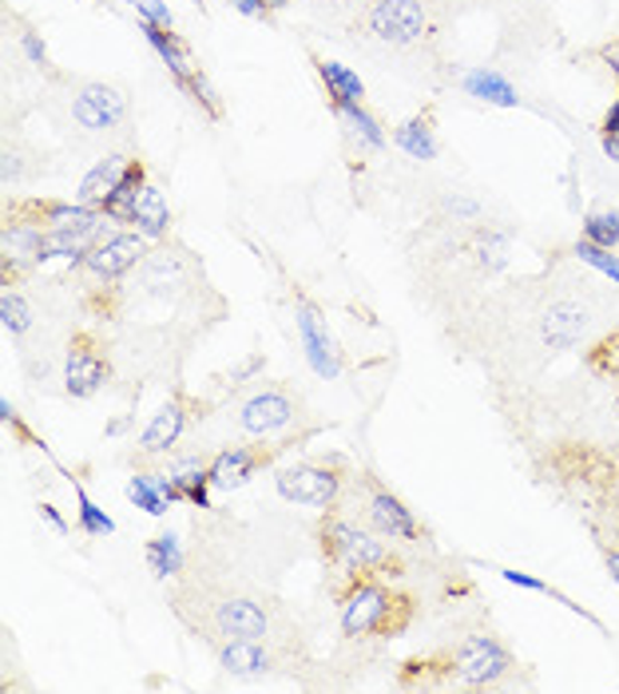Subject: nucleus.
<instances>
[{"mask_svg": "<svg viewBox=\"0 0 619 694\" xmlns=\"http://www.w3.org/2000/svg\"><path fill=\"white\" fill-rule=\"evenodd\" d=\"M318 540H322V556L334 571H342V579L354 576H397L401 559L385 548V536H377L374 528H362V524L346 520L330 508L318 524Z\"/></svg>", "mask_w": 619, "mask_h": 694, "instance_id": "f257e3e1", "label": "nucleus"}, {"mask_svg": "<svg viewBox=\"0 0 619 694\" xmlns=\"http://www.w3.org/2000/svg\"><path fill=\"white\" fill-rule=\"evenodd\" d=\"M342 604V635L365 639V635H397L410 623V599L382 584V576H354L337 584Z\"/></svg>", "mask_w": 619, "mask_h": 694, "instance_id": "f03ea898", "label": "nucleus"}, {"mask_svg": "<svg viewBox=\"0 0 619 694\" xmlns=\"http://www.w3.org/2000/svg\"><path fill=\"white\" fill-rule=\"evenodd\" d=\"M346 460L330 457V460H298V465H283L274 469V488L283 500L291 505H306V508H337L342 500V488H346Z\"/></svg>", "mask_w": 619, "mask_h": 694, "instance_id": "7ed1b4c3", "label": "nucleus"}, {"mask_svg": "<svg viewBox=\"0 0 619 694\" xmlns=\"http://www.w3.org/2000/svg\"><path fill=\"white\" fill-rule=\"evenodd\" d=\"M449 667H453L456 683L492 686V683H501L504 675L517 671V655H512L501 639H492V635H469V639L456 643Z\"/></svg>", "mask_w": 619, "mask_h": 694, "instance_id": "20e7f679", "label": "nucleus"}, {"mask_svg": "<svg viewBox=\"0 0 619 694\" xmlns=\"http://www.w3.org/2000/svg\"><path fill=\"white\" fill-rule=\"evenodd\" d=\"M302 417V401L291 393L286 385H271V389H258L250 393L238 405V429L250 437H274V433H286L294 421Z\"/></svg>", "mask_w": 619, "mask_h": 694, "instance_id": "39448f33", "label": "nucleus"}, {"mask_svg": "<svg viewBox=\"0 0 619 694\" xmlns=\"http://www.w3.org/2000/svg\"><path fill=\"white\" fill-rule=\"evenodd\" d=\"M294 325H298V338H302V350H306L310 370L318 373L322 381H334L337 373H342V350H337L322 310L314 306L306 294H298V290H294Z\"/></svg>", "mask_w": 619, "mask_h": 694, "instance_id": "423d86ee", "label": "nucleus"}, {"mask_svg": "<svg viewBox=\"0 0 619 694\" xmlns=\"http://www.w3.org/2000/svg\"><path fill=\"white\" fill-rule=\"evenodd\" d=\"M203 409H207L203 401H191L183 389H175L164 405L151 413V421L144 424L139 452H144V457H164V452H171L175 444L183 441V433H187V424H191L195 417H203Z\"/></svg>", "mask_w": 619, "mask_h": 694, "instance_id": "0eeeda50", "label": "nucleus"}, {"mask_svg": "<svg viewBox=\"0 0 619 694\" xmlns=\"http://www.w3.org/2000/svg\"><path fill=\"white\" fill-rule=\"evenodd\" d=\"M111 381V361L104 345L91 334H76L65 358V393L76 401H88Z\"/></svg>", "mask_w": 619, "mask_h": 694, "instance_id": "6e6552de", "label": "nucleus"}, {"mask_svg": "<svg viewBox=\"0 0 619 694\" xmlns=\"http://www.w3.org/2000/svg\"><path fill=\"white\" fill-rule=\"evenodd\" d=\"M144 258H147V238L139 235V231H116V235L96 238V243H91V251L83 254V271L108 286V282H116L128 271H136Z\"/></svg>", "mask_w": 619, "mask_h": 694, "instance_id": "1a4fd4ad", "label": "nucleus"}, {"mask_svg": "<svg viewBox=\"0 0 619 694\" xmlns=\"http://www.w3.org/2000/svg\"><path fill=\"white\" fill-rule=\"evenodd\" d=\"M207 627L215 639H266L271 635V612L246 595H223L207 612Z\"/></svg>", "mask_w": 619, "mask_h": 694, "instance_id": "9d476101", "label": "nucleus"}, {"mask_svg": "<svg viewBox=\"0 0 619 694\" xmlns=\"http://www.w3.org/2000/svg\"><path fill=\"white\" fill-rule=\"evenodd\" d=\"M286 444L294 441H278V444H235V449H223L210 457V485L219 492H235L243 488L250 477H258L263 469H271L274 457L286 452Z\"/></svg>", "mask_w": 619, "mask_h": 694, "instance_id": "9b49d317", "label": "nucleus"}, {"mask_svg": "<svg viewBox=\"0 0 619 694\" xmlns=\"http://www.w3.org/2000/svg\"><path fill=\"white\" fill-rule=\"evenodd\" d=\"M365 524H370L377 536H385V540L417 544L421 536H425L417 516L405 508V500H401L397 492H390L385 485H377V480H365Z\"/></svg>", "mask_w": 619, "mask_h": 694, "instance_id": "f8f14e48", "label": "nucleus"}, {"mask_svg": "<svg viewBox=\"0 0 619 694\" xmlns=\"http://www.w3.org/2000/svg\"><path fill=\"white\" fill-rule=\"evenodd\" d=\"M72 119L83 131H116L128 119V96L116 84H80V91L72 99Z\"/></svg>", "mask_w": 619, "mask_h": 694, "instance_id": "ddd939ff", "label": "nucleus"}, {"mask_svg": "<svg viewBox=\"0 0 619 694\" xmlns=\"http://www.w3.org/2000/svg\"><path fill=\"white\" fill-rule=\"evenodd\" d=\"M365 25L385 45H417L425 37V9L421 0H374Z\"/></svg>", "mask_w": 619, "mask_h": 694, "instance_id": "4468645a", "label": "nucleus"}, {"mask_svg": "<svg viewBox=\"0 0 619 694\" xmlns=\"http://www.w3.org/2000/svg\"><path fill=\"white\" fill-rule=\"evenodd\" d=\"M588 325H592V310L588 306H580L572 297H568V302H552V306L540 314V342L552 353H568L583 342Z\"/></svg>", "mask_w": 619, "mask_h": 694, "instance_id": "2eb2a0df", "label": "nucleus"}, {"mask_svg": "<svg viewBox=\"0 0 619 694\" xmlns=\"http://www.w3.org/2000/svg\"><path fill=\"white\" fill-rule=\"evenodd\" d=\"M219 667L235 678H255L274 671V655L263 639H227L219 643Z\"/></svg>", "mask_w": 619, "mask_h": 694, "instance_id": "dca6fc26", "label": "nucleus"}, {"mask_svg": "<svg viewBox=\"0 0 619 694\" xmlns=\"http://www.w3.org/2000/svg\"><path fill=\"white\" fill-rule=\"evenodd\" d=\"M131 226H136L147 243H159L171 231V207H167V195L155 183H147L144 195H139L136 211H131Z\"/></svg>", "mask_w": 619, "mask_h": 694, "instance_id": "f3484780", "label": "nucleus"}, {"mask_svg": "<svg viewBox=\"0 0 619 694\" xmlns=\"http://www.w3.org/2000/svg\"><path fill=\"white\" fill-rule=\"evenodd\" d=\"M139 32H144L147 45H151L155 52H159V60L167 63V72L175 76V84H187V80H191L195 63H191V56H187V48L179 45V37H175L171 28L151 25V20H139Z\"/></svg>", "mask_w": 619, "mask_h": 694, "instance_id": "a211bd4d", "label": "nucleus"}, {"mask_svg": "<svg viewBox=\"0 0 619 694\" xmlns=\"http://www.w3.org/2000/svg\"><path fill=\"white\" fill-rule=\"evenodd\" d=\"M318 68V80L326 84V96H330V108H350V104H362L365 99V84L354 68L337 60H314Z\"/></svg>", "mask_w": 619, "mask_h": 694, "instance_id": "6ab92c4d", "label": "nucleus"}, {"mask_svg": "<svg viewBox=\"0 0 619 694\" xmlns=\"http://www.w3.org/2000/svg\"><path fill=\"white\" fill-rule=\"evenodd\" d=\"M175 477V485H179L183 492V505L191 508H215L210 505V460H199V457H183L175 460L171 469H167Z\"/></svg>", "mask_w": 619, "mask_h": 694, "instance_id": "aec40b11", "label": "nucleus"}, {"mask_svg": "<svg viewBox=\"0 0 619 694\" xmlns=\"http://www.w3.org/2000/svg\"><path fill=\"white\" fill-rule=\"evenodd\" d=\"M144 187H147V167L139 159H131L128 172H124V179H119V187L100 203V211L111 218V223H131V211H136Z\"/></svg>", "mask_w": 619, "mask_h": 694, "instance_id": "412c9836", "label": "nucleus"}, {"mask_svg": "<svg viewBox=\"0 0 619 694\" xmlns=\"http://www.w3.org/2000/svg\"><path fill=\"white\" fill-rule=\"evenodd\" d=\"M128 163H131L128 155H108V159H100L80 179V190H76V198H80V203H88V207H100L104 198H108L111 190L119 187V179H124V172H128Z\"/></svg>", "mask_w": 619, "mask_h": 694, "instance_id": "4be33fe9", "label": "nucleus"}, {"mask_svg": "<svg viewBox=\"0 0 619 694\" xmlns=\"http://www.w3.org/2000/svg\"><path fill=\"white\" fill-rule=\"evenodd\" d=\"M464 91L481 104H492V108H517L520 96L501 72H492V68H473V72H464Z\"/></svg>", "mask_w": 619, "mask_h": 694, "instance_id": "5701e85b", "label": "nucleus"}, {"mask_svg": "<svg viewBox=\"0 0 619 694\" xmlns=\"http://www.w3.org/2000/svg\"><path fill=\"white\" fill-rule=\"evenodd\" d=\"M393 144L410 159H433L438 155V136H433V111H421V116L405 119V124L393 131Z\"/></svg>", "mask_w": 619, "mask_h": 694, "instance_id": "b1692460", "label": "nucleus"}, {"mask_svg": "<svg viewBox=\"0 0 619 694\" xmlns=\"http://www.w3.org/2000/svg\"><path fill=\"white\" fill-rule=\"evenodd\" d=\"M144 559H147V571L155 579H171L179 576L183 568V548H179V536L175 532H159L144 544Z\"/></svg>", "mask_w": 619, "mask_h": 694, "instance_id": "393cba45", "label": "nucleus"}, {"mask_svg": "<svg viewBox=\"0 0 619 694\" xmlns=\"http://www.w3.org/2000/svg\"><path fill=\"white\" fill-rule=\"evenodd\" d=\"M469 254H473V262L481 266L484 274L504 271V262H509V235L481 226V231L473 235V243H469Z\"/></svg>", "mask_w": 619, "mask_h": 694, "instance_id": "a878e982", "label": "nucleus"}, {"mask_svg": "<svg viewBox=\"0 0 619 694\" xmlns=\"http://www.w3.org/2000/svg\"><path fill=\"white\" fill-rule=\"evenodd\" d=\"M128 500L136 508H144L147 516H164L171 508V500L164 496V485H159V472H131Z\"/></svg>", "mask_w": 619, "mask_h": 694, "instance_id": "bb28decb", "label": "nucleus"}, {"mask_svg": "<svg viewBox=\"0 0 619 694\" xmlns=\"http://www.w3.org/2000/svg\"><path fill=\"white\" fill-rule=\"evenodd\" d=\"M334 116L350 127V136H354L362 147H370V151L385 147V131H382V124H377V119L370 116V111H365L362 104H350V108H334Z\"/></svg>", "mask_w": 619, "mask_h": 694, "instance_id": "cd10ccee", "label": "nucleus"}, {"mask_svg": "<svg viewBox=\"0 0 619 694\" xmlns=\"http://www.w3.org/2000/svg\"><path fill=\"white\" fill-rule=\"evenodd\" d=\"M179 282H183V266H179V258H175L171 251L147 254V278H144V286L151 290V294H164L167 297V290H175Z\"/></svg>", "mask_w": 619, "mask_h": 694, "instance_id": "c85d7f7f", "label": "nucleus"}, {"mask_svg": "<svg viewBox=\"0 0 619 694\" xmlns=\"http://www.w3.org/2000/svg\"><path fill=\"white\" fill-rule=\"evenodd\" d=\"M72 488H76V508H80V532L83 536H111L116 532V520H111L108 512H104L100 505H96V500H91L88 492H83V485L80 480H72Z\"/></svg>", "mask_w": 619, "mask_h": 694, "instance_id": "c756f323", "label": "nucleus"}, {"mask_svg": "<svg viewBox=\"0 0 619 694\" xmlns=\"http://www.w3.org/2000/svg\"><path fill=\"white\" fill-rule=\"evenodd\" d=\"M0 322H4V334L20 338L32 325V306H28V297L20 290H4L0 297Z\"/></svg>", "mask_w": 619, "mask_h": 694, "instance_id": "7c9ffc66", "label": "nucleus"}, {"mask_svg": "<svg viewBox=\"0 0 619 694\" xmlns=\"http://www.w3.org/2000/svg\"><path fill=\"white\" fill-rule=\"evenodd\" d=\"M583 238L596 246L616 251L619 246V211H592V215L583 218Z\"/></svg>", "mask_w": 619, "mask_h": 694, "instance_id": "2f4dec72", "label": "nucleus"}, {"mask_svg": "<svg viewBox=\"0 0 619 694\" xmlns=\"http://www.w3.org/2000/svg\"><path fill=\"white\" fill-rule=\"evenodd\" d=\"M572 254L580 262H588L592 271H600V274H608L611 282H619V254H611L608 246H596V243H588V238H580V243L572 246Z\"/></svg>", "mask_w": 619, "mask_h": 694, "instance_id": "473e14b6", "label": "nucleus"}, {"mask_svg": "<svg viewBox=\"0 0 619 694\" xmlns=\"http://www.w3.org/2000/svg\"><path fill=\"white\" fill-rule=\"evenodd\" d=\"M179 88L191 91V99H195V104H199L203 111H207L210 119H219V116H223V99H219V91L210 88V80H207V76H203V72H191V80L179 84Z\"/></svg>", "mask_w": 619, "mask_h": 694, "instance_id": "72a5a7b5", "label": "nucleus"}, {"mask_svg": "<svg viewBox=\"0 0 619 694\" xmlns=\"http://www.w3.org/2000/svg\"><path fill=\"white\" fill-rule=\"evenodd\" d=\"M263 365H266V358H263V353H250V358H246V361H238V365H235V370H227V373H223V385H230V389H235V385H243V381H250V378H255V373H263Z\"/></svg>", "mask_w": 619, "mask_h": 694, "instance_id": "f704fd0d", "label": "nucleus"}, {"mask_svg": "<svg viewBox=\"0 0 619 694\" xmlns=\"http://www.w3.org/2000/svg\"><path fill=\"white\" fill-rule=\"evenodd\" d=\"M131 9L139 12V20H151V25H164L171 28V9H167V0H131Z\"/></svg>", "mask_w": 619, "mask_h": 694, "instance_id": "c9c22d12", "label": "nucleus"}, {"mask_svg": "<svg viewBox=\"0 0 619 694\" xmlns=\"http://www.w3.org/2000/svg\"><path fill=\"white\" fill-rule=\"evenodd\" d=\"M20 45H24V56L37 63V68H48V48H45V40L32 32V28H24V32H20Z\"/></svg>", "mask_w": 619, "mask_h": 694, "instance_id": "e433bc0d", "label": "nucleus"}, {"mask_svg": "<svg viewBox=\"0 0 619 694\" xmlns=\"http://www.w3.org/2000/svg\"><path fill=\"white\" fill-rule=\"evenodd\" d=\"M227 4L250 20H271V4H266V0H227Z\"/></svg>", "mask_w": 619, "mask_h": 694, "instance_id": "4c0bfd02", "label": "nucleus"}, {"mask_svg": "<svg viewBox=\"0 0 619 694\" xmlns=\"http://www.w3.org/2000/svg\"><path fill=\"white\" fill-rule=\"evenodd\" d=\"M449 211H453V215H464V218L481 215V207H476L473 198H449Z\"/></svg>", "mask_w": 619, "mask_h": 694, "instance_id": "58836bf2", "label": "nucleus"}, {"mask_svg": "<svg viewBox=\"0 0 619 694\" xmlns=\"http://www.w3.org/2000/svg\"><path fill=\"white\" fill-rule=\"evenodd\" d=\"M603 136H619V91H616V104H611V111L603 116Z\"/></svg>", "mask_w": 619, "mask_h": 694, "instance_id": "ea45409f", "label": "nucleus"}, {"mask_svg": "<svg viewBox=\"0 0 619 694\" xmlns=\"http://www.w3.org/2000/svg\"><path fill=\"white\" fill-rule=\"evenodd\" d=\"M40 516H45V520H48V524H52V528H56V532H60V536H65V532H68V524H65V516L56 512V508H52V505H40Z\"/></svg>", "mask_w": 619, "mask_h": 694, "instance_id": "a19ab883", "label": "nucleus"}, {"mask_svg": "<svg viewBox=\"0 0 619 694\" xmlns=\"http://www.w3.org/2000/svg\"><path fill=\"white\" fill-rule=\"evenodd\" d=\"M603 60L611 63V72H616V80H619V40H616V45L603 48Z\"/></svg>", "mask_w": 619, "mask_h": 694, "instance_id": "79ce46f5", "label": "nucleus"}, {"mask_svg": "<svg viewBox=\"0 0 619 694\" xmlns=\"http://www.w3.org/2000/svg\"><path fill=\"white\" fill-rule=\"evenodd\" d=\"M603 155L619 163V136H603Z\"/></svg>", "mask_w": 619, "mask_h": 694, "instance_id": "37998d69", "label": "nucleus"}, {"mask_svg": "<svg viewBox=\"0 0 619 694\" xmlns=\"http://www.w3.org/2000/svg\"><path fill=\"white\" fill-rule=\"evenodd\" d=\"M128 424H131V417H119V421H111V424H108V437L128 433Z\"/></svg>", "mask_w": 619, "mask_h": 694, "instance_id": "c03bdc74", "label": "nucleus"}, {"mask_svg": "<svg viewBox=\"0 0 619 694\" xmlns=\"http://www.w3.org/2000/svg\"><path fill=\"white\" fill-rule=\"evenodd\" d=\"M608 571H611V579L619 584V548H608Z\"/></svg>", "mask_w": 619, "mask_h": 694, "instance_id": "a18cd8bd", "label": "nucleus"}, {"mask_svg": "<svg viewBox=\"0 0 619 694\" xmlns=\"http://www.w3.org/2000/svg\"><path fill=\"white\" fill-rule=\"evenodd\" d=\"M266 4H271V12H274V9H286V4H291V0H266Z\"/></svg>", "mask_w": 619, "mask_h": 694, "instance_id": "49530a36", "label": "nucleus"}, {"mask_svg": "<svg viewBox=\"0 0 619 694\" xmlns=\"http://www.w3.org/2000/svg\"><path fill=\"white\" fill-rule=\"evenodd\" d=\"M195 4H199V9H203V0H195Z\"/></svg>", "mask_w": 619, "mask_h": 694, "instance_id": "de8ad7c7", "label": "nucleus"}]
</instances>
